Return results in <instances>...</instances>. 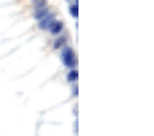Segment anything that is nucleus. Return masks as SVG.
<instances>
[{
  "label": "nucleus",
  "instance_id": "f03ea898",
  "mask_svg": "<svg viewBox=\"0 0 154 136\" xmlns=\"http://www.w3.org/2000/svg\"><path fill=\"white\" fill-rule=\"evenodd\" d=\"M54 22H55V15L54 14H48L43 20H40L38 28H40V29H51V26Z\"/></svg>",
  "mask_w": 154,
  "mask_h": 136
},
{
  "label": "nucleus",
  "instance_id": "423d86ee",
  "mask_svg": "<svg viewBox=\"0 0 154 136\" xmlns=\"http://www.w3.org/2000/svg\"><path fill=\"white\" fill-rule=\"evenodd\" d=\"M70 14H72V17L77 18V15H79V4L77 3H74L70 6Z\"/></svg>",
  "mask_w": 154,
  "mask_h": 136
},
{
  "label": "nucleus",
  "instance_id": "39448f33",
  "mask_svg": "<svg viewBox=\"0 0 154 136\" xmlns=\"http://www.w3.org/2000/svg\"><path fill=\"white\" fill-rule=\"evenodd\" d=\"M77 78H79V71H77L76 69H72V70H70V73L67 74V80H69V81H72V83H73V81H76Z\"/></svg>",
  "mask_w": 154,
  "mask_h": 136
},
{
  "label": "nucleus",
  "instance_id": "f257e3e1",
  "mask_svg": "<svg viewBox=\"0 0 154 136\" xmlns=\"http://www.w3.org/2000/svg\"><path fill=\"white\" fill-rule=\"evenodd\" d=\"M62 61H63V63L67 66V68H74L76 66V54H74V51L70 48V47H66V48L63 50V52H62Z\"/></svg>",
  "mask_w": 154,
  "mask_h": 136
},
{
  "label": "nucleus",
  "instance_id": "0eeeda50",
  "mask_svg": "<svg viewBox=\"0 0 154 136\" xmlns=\"http://www.w3.org/2000/svg\"><path fill=\"white\" fill-rule=\"evenodd\" d=\"M65 41H66V39H65V37H59L58 40H55V43H54V48H59L61 45H63V44H65Z\"/></svg>",
  "mask_w": 154,
  "mask_h": 136
},
{
  "label": "nucleus",
  "instance_id": "20e7f679",
  "mask_svg": "<svg viewBox=\"0 0 154 136\" xmlns=\"http://www.w3.org/2000/svg\"><path fill=\"white\" fill-rule=\"evenodd\" d=\"M62 29H63V22H61V21H55L51 26L52 35H59L62 32Z\"/></svg>",
  "mask_w": 154,
  "mask_h": 136
},
{
  "label": "nucleus",
  "instance_id": "7ed1b4c3",
  "mask_svg": "<svg viewBox=\"0 0 154 136\" xmlns=\"http://www.w3.org/2000/svg\"><path fill=\"white\" fill-rule=\"evenodd\" d=\"M37 6H38V7L36 8V14H35V15H36V18H38V20H43V18H44L45 15H48L50 13H48L47 7L44 6V3H42V4L38 3Z\"/></svg>",
  "mask_w": 154,
  "mask_h": 136
}]
</instances>
